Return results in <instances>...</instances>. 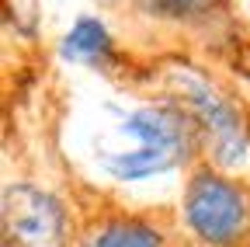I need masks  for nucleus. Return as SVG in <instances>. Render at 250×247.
Instances as JSON below:
<instances>
[{
    "label": "nucleus",
    "instance_id": "obj_1",
    "mask_svg": "<svg viewBox=\"0 0 250 247\" xmlns=\"http://www.w3.org/2000/svg\"><path fill=\"white\" fill-rule=\"evenodd\" d=\"M181 216L198 244L236 247L250 237V192L215 167H202L184 184Z\"/></svg>",
    "mask_w": 250,
    "mask_h": 247
},
{
    "label": "nucleus",
    "instance_id": "obj_2",
    "mask_svg": "<svg viewBox=\"0 0 250 247\" xmlns=\"http://www.w3.org/2000/svg\"><path fill=\"white\" fill-rule=\"evenodd\" d=\"M4 244L7 247H66L70 216L59 195L18 181L4 192Z\"/></svg>",
    "mask_w": 250,
    "mask_h": 247
},
{
    "label": "nucleus",
    "instance_id": "obj_3",
    "mask_svg": "<svg viewBox=\"0 0 250 247\" xmlns=\"http://www.w3.org/2000/svg\"><path fill=\"white\" fill-rule=\"evenodd\" d=\"M184 105H188V115L195 118V126L208 136L212 143V157L219 164H240L250 150V133H247V122L243 115L219 94L208 84L202 80H184Z\"/></svg>",
    "mask_w": 250,
    "mask_h": 247
},
{
    "label": "nucleus",
    "instance_id": "obj_4",
    "mask_svg": "<svg viewBox=\"0 0 250 247\" xmlns=\"http://www.w3.org/2000/svg\"><path fill=\"white\" fill-rule=\"evenodd\" d=\"M195 118L170 108V105H149L132 112L129 118L122 122V133L136 139L139 146H153V150H170L177 157H188L191 153V139H195Z\"/></svg>",
    "mask_w": 250,
    "mask_h": 247
},
{
    "label": "nucleus",
    "instance_id": "obj_5",
    "mask_svg": "<svg viewBox=\"0 0 250 247\" xmlns=\"http://www.w3.org/2000/svg\"><path fill=\"white\" fill-rule=\"evenodd\" d=\"M80 247H167L164 233L139 216H111L87 230Z\"/></svg>",
    "mask_w": 250,
    "mask_h": 247
},
{
    "label": "nucleus",
    "instance_id": "obj_6",
    "mask_svg": "<svg viewBox=\"0 0 250 247\" xmlns=\"http://www.w3.org/2000/svg\"><path fill=\"white\" fill-rule=\"evenodd\" d=\"M184 157L170 150H153V146H136V150H118L104 160L111 178L118 181H146V178H156L164 171H174Z\"/></svg>",
    "mask_w": 250,
    "mask_h": 247
},
{
    "label": "nucleus",
    "instance_id": "obj_7",
    "mask_svg": "<svg viewBox=\"0 0 250 247\" xmlns=\"http://www.w3.org/2000/svg\"><path fill=\"white\" fill-rule=\"evenodd\" d=\"M62 56L66 59H80V63H101V59L111 52V32L104 28V21L98 18H77L70 24V32L62 35Z\"/></svg>",
    "mask_w": 250,
    "mask_h": 247
},
{
    "label": "nucleus",
    "instance_id": "obj_8",
    "mask_svg": "<svg viewBox=\"0 0 250 247\" xmlns=\"http://www.w3.org/2000/svg\"><path fill=\"white\" fill-rule=\"evenodd\" d=\"M153 14L160 18H170V21H191V18H202L215 0H146Z\"/></svg>",
    "mask_w": 250,
    "mask_h": 247
}]
</instances>
